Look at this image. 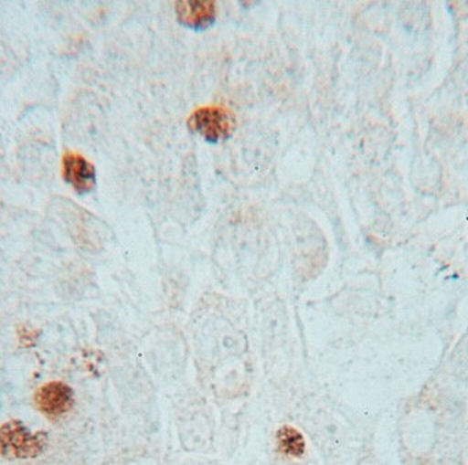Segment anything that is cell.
I'll return each mask as SVG.
<instances>
[{"label":"cell","instance_id":"cell-1","mask_svg":"<svg viewBox=\"0 0 468 465\" xmlns=\"http://www.w3.org/2000/svg\"><path fill=\"white\" fill-rule=\"evenodd\" d=\"M48 447V434L32 433L19 420H10L0 428V456L7 460H27L43 455Z\"/></svg>","mask_w":468,"mask_h":465},{"label":"cell","instance_id":"cell-2","mask_svg":"<svg viewBox=\"0 0 468 465\" xmlns=\"http://www.w3.org/2000/svg\"><path fill=\"white\" fill-rule=\"evenodd\" d=\"M189 131L202 136L206 142L218 144L233 136L237 128L236 115L225 106H205L195 110L186 120Z\"/></svg>","mask_w":468,"mask_h":465},{"label":"cell","instance_id":"cell-3","mask_svg":"<svg viewBox=\"0 0 468 465\" xmlns=\"http://www.w3.org/2000/svg\"><path fill=\"white\" fill-rule=\"evenodd\" d=\"M35 404L44 417L58 419L73 408V389L63 382H49L36 390Z\"/></svg>","mask_w":468,"mask_h":465},{"label":"cell","instance_id":"cell-4","mask_svg":"<svg viewBox=\"0 0 468 465\" xmlns=\"http://www.w3.org/2000/svg\"><path fill=\"white\" fill-rule=\"evenodd\" d=\"M62 177L79 194H88L96 185V169L81 153L68 150L62 156Z\"/></svg>","mask_w":468,"mask_h":465},{"label":"cell","instance_id":"cell-5","mask_svg":"<svg viewBox=\"0 0 468 465\" xmlns=\"http://www.w3.org/2000/svg\"><path fill=\"white\" fill-rule=\"evenodd\" d=\"M176 14L183 26L206 30L217 18V3L213 0H180L176 2Z\"/></svg>","mask_w":468,"mask_h":465},{"label":"cell","instance_id":"cell-6","mask_svg":"<svg viewBox=\"0 0 468 465\" xmlns=\"http://www.w3.org/2000/svg\"><path fill=\"white\" fill-rule=\"evenodd\" d=\"M278 448L281 452L292 458H302L305 453V439L297 428L282 426L277 433Z\"/></svg>","mask_w":468,"mask_h":465}]
</instances>
